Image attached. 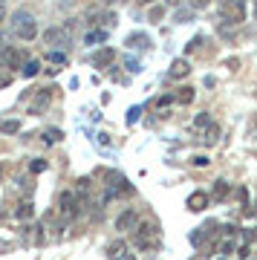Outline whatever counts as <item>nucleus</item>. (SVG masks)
<instances>
[{
	"mask_svg": "<svg viewBox=\"0 0 257 260\" xmlns=\"http://www.w3.org/2000/svg\"><path fill=\"white\" fill-rule=\"evenodd\" d=\"M139 6H147V3H153V0H136Z\"/></svg>",
	"mask_w": 257,
	"mask_h": 260,
	"instance_id": "c9c22d12",
	"label": "nucleus"
},
{
	"mask_svg": "<svg viewBox=\"0 0 257 260\" xmlns=\"http://www.w3.org/2000/svg\"><path fill=\"white\" fill-rule=\"evenodd\" d=\"M58 211L64 214L67 220H73V217L81 214V200L75 197V191H61V197H58Z\"/></svg>",
	"mask_w": 257,
	"mask_h": 260,
	"instance_id": "7ed1b4c3",
	"label": "nucleus"
},
{
	"mask_svg": "<svg viewBox=\"0 0 257 260\" xmlns=\"http://www.w3.org/2000/svg\"><path fill=\"white\" fill-rule=\"evenodd\" d=\"M208 203H211V197L205 194V191H194V194L188 197V208H191V211H202Z\"/></svg>",
	"mask_w": 257,
	"mask_h": 260,
	"instance_id": "6e6552de",
	"label": "nucleus"
},
{
	"mask_svg": "<svg viewBox=\"0 0 257 260\" xmlns=\"http://www.w3.org/2000/svg\"><path fill=\"white\" fill-rule=\"evenodd\" d=\"M231 251H234V234H231L229 240L220 243V254H231Z\"/></svg>",
	"mask_w": 257,
	"mask_h": 260,
	"instance_id": "412c9836",
	"label": "nucleus"
},
{
	"mask_svg": "<svg viewBox=\"0 0 257 260\" xmlns=\"http://www.w3.org/2000/svg\"><path fill=\"white\" fill-rule=\"evenodd\" d=\"M243 3H246V0H222V15L229 18V23H240V20H246Z\"/></svg>",
	"mask_w": 257,
	"mask_h": 260,
	"instance_id": "20e7f679",
	"label": "nucleus"
},
{
	"mask_svg": "<svg viewBox=\"0 0 257 260\" xmlns=\"http://www.w3.org/2000/svg\"><path fill=\"white\" fill-rule=\"evenodd\" d=\"M208 3H211V0H188V9H208Z\"/></svg>",
	"mask_w": 257,
	"mask_h": 260,
	"instance_id": "4be33fe9",
	"label": "nucleus"
},
{
	"mask_svg": "<svg viewBox=\"0 0 257 260\" xmlns=\"http://www.w3.org/2000/svg\"><path fill=\"white\" fill-rule=\"evenodd\" d=\"M107 257H110V260H124V257H127V243H124V240L110 243V249H107Z\"/></svg>",
	"mask_w": 257,
	"mask_h": 260,
	"instance_id": "1a4fd4ad",
	"label": "nucleus"
},
{
	"mask_svg": "<svg viewBox=\"0 0 257 260\" xmlns=\"http://www.w3.org/2000/svg\"><path fill=\"white\" fill-rule=\"evenodd\" d=\"M191 162H194L197 168H202V165H208V156H194Z\"/></svg>",
	"mask_w": 257,
	"mask_h": 260,
	"instance_id": "473e14b6",
	"label": "nucleus"
},
{
	"mask_svg": "<svg viewBox=\"0 0 257 260\" xmlns=\"http://www.w3.org/2000/svg\"><path fill=\"white\" fill-rule=\"evenodd\" d=\"M49 61H55V64H67V55H64V52H49Z\"/></svg>",
	"mask_w": 257,
	"mask_h": 260,
	"instance_id": "c756f323",
	"label": "nucleus"
},
{
	"mask_svg": "<svg viewBox=\"0 0 257 260\" xmlns=\"http://www.w3.org/2000/svg\"><path fill=\"white\" fill-rule=\"evenodd\" d=\"M159 240H162V234H159V225L153 223H142L136 229V246L142 251H150V249H156Z\"/></svg>",
	"mask_w": 257,
	"mask_h": 260,
	"instance_id": "f257e3e1",
	"label": "nucleus"
},
{
	"mask_svg": "<svg viewBox=\"0 0 257 260\" xmlns=\"http://www.w3.org/2000/svg\"><path fill=\"white\" fill-rule=\"evenodd\" d=\"M101 3H116V0H101Z\"/></svg>",
	"mask_w": 257,
	"mask_h": 260,
	"instance_id": "ea45409f",
	"label": "nucleus"
},
{
	"mask_svg": "<svg viewBox=\"0 0 257 260\" xmlns=\"http://www.w3.org/2000/svg\"><path fill=\"white\" fill-rule=\"evenodd\" d=\"M226 67L234 73V70H240V61H237V58H229V61H226Z\"/></svg>",
	"mask_w": 257,
	"mask_h": 260,
	"instance_id": "7c9ffc66",
	"label": "nucleus"
},
{
	"mask_svg": "<svg viewBox=\"0 0 257 260\" xmlns=\"http://www.w3.org/2000/svg\"><path fill=\"white\" fill-rule=\"evenodd\" d=\"M3 18H6V6L0 3V23H3Z\"/></svg>",
	"mask_w": 257,
	"mask_h": 260,
	"instance_id": "f704fd0d",
	"label": "nucleus"
},
{
	"mask_svg": "<svg viewBox=\"0 0 257 260\" xmlns=\"http://www.w3.org/2000/svg\"><path fill=\"white\" fill-rule=\"evenodd\" d=\"M116 229H119V232H130V229H136V211H133V208L121 211L119 220H116Z\"/></svg>",
	"mask_w": 257,
	"mask_h": 260,
	"instance_id": "0eeeda50",
	"label": "nucleus"
},
{
	"mask_svg": "<svg viewBox=\"0 0 257 260\" xmlns=\"http://www.w3.org/2000/svg\"><path fill=\"white\" fill-rule=\"evenodd\" d=\"M113 58H116L113 49H99V52L92 55V64L95 67H107V64H113Z\"/></svg>",
	"mask_w": 257,
	"mask_h": 260,
	"instance_id": "9b49d317",
	"label": "nucleus"
},
{
	"mask_svg": "<svg viewBox=\"0 0 257 260\" xmlns=\"http://www.w3.org/2000/svg\"><path fill=\"white\" fill-rule=\"evenodd\" d=\"M139 116H142V107H130V110H127V124L139 121Z\"/></svg>",
	"mask_w": 257,
	"mask_h": 260,
	"instance_id": "a878e982",
	"label": "nucleus"
},
{
	"mask_svg": "<svg viewBox=\"0 0 257 260\" xmlns=\"http://www.w3.org/2000/svg\"><path fill=\"white\" fill-rule=\"evenodd\" d=\"M44 44L64 47V44H70V32H67V29H46L44 32Z\"/></svg>",
	"mask_w": 257,
	"mask_h": 260,
	"instance_id": "423d86ee",
	"label": "nucleus"
},
{
	"mask_svg": "<svg viewBox=\"0 0 257 260\" xmlns=\"http://www.w3.org/2000/svg\"><path fill=\"white\" fill-rule=\"evenodd\" d=\"M46 139H49V142H58V139H64V133L52 127V130H46Z\"/></svg>",
	"mask_w": 257,
	"mask_h": 260,
	"instance_id": "cd10ccee",
	"label": "nucleus"
},
{
	"mask_svg": "<svg viewBox=\"0 0 257 260\" xmlns=\"http://www.w3.org/2000/svg\"><path fill=\"white\" fill-rule=\"evenodd\" d=\"M52 102V93L49 90H41V93L35 95V102H32V107H29V113H41L46 107V104Z\"/></svg>",
	"mask_w": 257,
	"mask_h": 260,
	"instance_id": "9d476101",
	"label": "nucleus"
},
{
	"mask_svg": "<svg viewBox=\"0 0 257 260\" xmlns=\"http://www.w3.org/2000/svg\"><path fill=\"white\" fill-rule=\"evenodd\" d=\"M84 41L87 44H101V41H107V29H92V32H87Z\"/></svg>",
	"mask_w": 257,
	"mask_h": 260,
	"instance_id": "4468645a",
	"label": "nucleus"
},
{
	"mask_svg": "<svg viewBox=\"0 0 257 260\" xmlns=\"http://www.w3.org/2000/svg\"><path fill=\"white\" fill-rule=\"evenodd\" d=\"M20 64H26V52L18 47H3V67L20 70Z\"/></svg>",
	"mask_w": 257,
	"mask_h": 260,
	"instance_id": "39448f33",
	"label": "nucleus"
},
{
	"mask_svg": "<svg viewBox=\"0 0 257 260\" xmlns=\"http://www.w3.org/2000/svg\"><path fill=\"white\" fill-rule=\"evenodd\" d=\"M168 104H171V95H162L156 102V107H162V110H168Z\"/></svg>",
	"mask_w": 257,
	"mask_h": 260,
	"instance_id": "2f4dec72",
	"label": "nucleus"
},
{
	"mask_svg": "<svg viewBox=\"0 0 257 260\" xmlns=\"http://www.w3.org/2000/svg\"><path fill=\"white\" fill-rule=\"evenodd\" d=\"M124 260H136V257H133V254H127V257H124Z\"/></svg>",
	"mask_w": 257,
	"mask_h": 260,
	"instance_id": "58836bf2",
	"label": "nucleus"
},
{
	"mask_svg": "<svg viewBox=\"0 0 257 260\" xmlns=\"http://www.w3.org/2000/svg\"><path fill=\"white\" fill-rule=\"evenodd\" d=\"M168 6H179V0H165Z\"/></svg>",
	"mask_w": 257,
	"mask_h": 260,
	"instance_id": "e433bc0d",
	"label": "nucleus"
},
{
	"mask_svg": "<svg viewBox=\"0 0 257 260\" xmlns=\"http://www.w3.org/2000/svg\"><path fill=\"white\" fill-rule=\"evenodd\" d=\"M127 47H139V49H147L150 47V38L142 35V32H133V35L127 38Z\"/></svg>",
	"mask_w": 257,
	"mask_h": 260,
	"instance_id": "ddd939ff",
	"label": "nucleus"
},
{
	"mask_svg": "<svg viewBox=\"0 0 257 260\" xmlns=\"http://www.w3.org/2000/svg\"><path fill=\"white\" fill-rule=\"evenodd\" d=\"M191 260H208V257H205V254H197V257H191Z\"/></svg>",
	"mask_w": 257,
	"mask_h": 260,
	"instance_id": "4c0bfd02",
	"label": "nucleus"
},
{
	"mask_svg": "<svg viewBox=\"0 0 257 260\" xmlns=\"http://www.w3.org/2000/svg\"><path fill=\"white\" fill-rule=\"evenodd\" d=\"M99 145H104V148L110 145V139H107V133H99Z\"/></svg>",
	"mask_w": 257,
	"mask_h": 260,
	"instance_id": "72a5a7b5",
	"label": "nucleus"
},
{
	"mask_svg": "<svg viewBox=\"0 0 257 260\" xmlns=\"http://www.w3.org/2000/svg\"><path fill=\"white\" fill-rule=\"evenodd\" d=\"M0 130H3L6 136H12V133H18V130H20V121H18V119H9V121H3V124H0Z\"/></svg>",
	"mask_w": 257,
	"mask_h": 260,
	"instance_id": "f3484780",
	"label": "nucleus"
},
{
	"mask_svg": "<svg viewBox=\"0 0 257 260\" xmlns=\"http://www.w3.org/2000/svg\"><path fill=\"white\" fill-rule=\"evenodd\" d=\"M29 171H32V174H44V171H46V159H32Z\"/></svg>",
	"mask_w": 257,
	"mask_h": 260,
	"instance_id": "aec40b11",
	"label": "nucleus"
},
{
	"mask_svg": "<svg viewBox=\"0 0 257 260\" xmlns=\"http://www.w3.org/2000/svg\"><path fill=\"white\" fill-rule=\"evenodd\" d=\"M38 70H41V64H38V61H26L20 73H23V78H32V75H38Z\"/></svg>",
	"mask_w": 257,
	"mask_h": 260,
	"instance_id": "a211bd4d",
	"label": "nucleus"
},
{
	"mask_svg": "<svg viewBox=\"0 0 257 260\" xmlns=\"http://www.w3.org/2000/svg\"><path fill=\"white\" fill-rule=\"evenodd\" d=\"M176 102L179 104H191L194 102V87H182V90L176 93Z\"/></svg>",
	"mask_w": 257,
	"mask_h": 260,
	"instance_id": "dca6fc26",
	"label": "nucleus"
},
{
	"mask_svg": "<svg viewBox=\"0 0 257 260\" xmlns=\"http://www.w3.org/2000/svg\"><path fill=\"white\" fill-rule=\"evenodd\" d=\"M191 12L194 9H179L176 12V23H188V20H191Z\"/></svg>",
	"mask_w": 257,
	"mask_h": 260,
	"instance_id": "b1692460",
	"label": "nucleus"
},
{
	"mask_svg": "<svg viewBox=\"0 0 257 260\" xmlns=\"http://www.w3.org/2000/svg\"><path fill=\"white\" fill-rule=\"evenodd\" d=\"M15 35H18L20 41H35L38 38V23L29 12H18V15H15Z\"/></svg>",
	"mask_w": 257,
	"mask_h": 260,
	"instance_id": "f03ea898",
	"label": "nucleus"
},
{
	"mask_svg": "<svg viewBox=\"0 0 257 260\" xmlns=\"http://www.w3.org/2000/svg\"><path fill=\"white\" fill-rule=\"evenodd\" d=\"M226 197H229V185H226L222 179H217V185H214V200H217V203H222Z\"/></svg>",
	"mask_w": 257,
	"mask_h": 260,
	"instance_id": "2eb2a0df",
	"label": "nucleus"
},
{
	"mask_svg": "<svg viewBox=\"0 0 257 260\" xmlns=\"http://www.w3.org/2000/svg\"><path fill=\"white\" fill-rule=\"evenodd\" d=\"M188 73H191V67H188V61H185V58H179V61H174V64H171V78H185Z\"/></svg>",
	"mask_w": 257,
	"mask_h": 260,
	"instance_id": "f8f14e48",
	"label": "nucleus"
},
{
	"mask_svg": "<svg viewBox=\"0 0 257 260\" xmlns=\"http://www.w3.org/2000/svg\"><path fill=\"white\" fill-rule=\"evenodd\" d=\"M15 214H18L20 220H29V217L35 214V208H32L29 203H20V205H18V211H15Z\"/></svg>",
	"mask_w": 257,
	"mask_h": 260,
	"instance_id": "6ab92c4d",
	"label": "nucleus"
},
{
	"mask_svg": "<svg viewBox=\"0 0 257 260\" xmlns=\"http://www.w3.org/2000/svg\"><path fill=\"white\" fill-rule=\"evenodd\" d=\"M162 18H165V9H162V6H153V9H150V20H153V23H159Z\"/></svg>",
	"mask_w": 257,
	"mask_h": 260,
	"instance_id": "5701e85b",
	"label": "nucleus"
},
{
	"mask_svg": "<svg viewBox=\"0 0 257 260\" xmlns=\"http://www.w3.org/2000/svg\"><path fill=\"white\" fill-rule=\"evenodd\" d=\"M194 124H197V127H208V124H211V116H208V113H200Z\"/></svg>",
	"mask_w": 257,
	"mask_h": 260,
	"instance_id": "393cba45",
	"label": "nucleus"
},
{
	"mask_svg": "<svg viewBox=\"0 0 257 260\" xmlns=\"http://www.w3.org/2000/svg\"><path fill=\"white\" fill-rule=\"evenodd\" d=\"M0 174H3V168H0Z\"/></svg>",
	"mask_w": 257,
	"mask_h": 260,
	"instance_id": "a19ab883",
	"label": "nucleus"
},
{
	"mask_svg": "<svg viewBox=\"0 0 257 260\" xmlns=\"http://www.w3.org/2000/svg\"><path fill=\"white\" fill-rule=\"evenodd\" d=\"M124 67H127L130 73H139V70H142V64H139L136 58H127V61H124Z\"/></svg>",
	"mask_w": 257,
	"mask_h": 260,
	"instance_id": "bb28decb",
	"label": "nucleus"
},
{
	"mask_svg": "<svg viewBox=\"0 0 257 260\" xmlns=\"http://www.w3.org/2000/svg\"><path fill=\"white\" fill-rule=\"evenodd\" d=\"M200 44H202V38H200V35L191 38V41H188V49H185V52H194V49H200Z\"/></svg>",
	"mask_w": 257,
	"mask_h": 260,
	"instance_id": "c85d7f7f",
	"label": "nucleus"
}]
</instances>
